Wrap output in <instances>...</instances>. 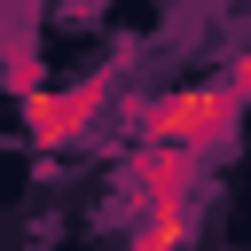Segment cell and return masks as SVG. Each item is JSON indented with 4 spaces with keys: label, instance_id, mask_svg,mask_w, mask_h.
<instances>
[{
    "label": "cell",
    "instance_id": "1",
    "mask_svg": "<svg viewBox=\"0 0 251 251\" xmlns=\"http://www.w3.org/2000/svg\"><path fill=\"white\" fill-rule=\"evenodd\" d=\"M235 110H243V94H235L227 78H212V86H180V94H165V102L141 110V141L165 149V157L220 149V141L235 133Z\"/></svg>",
    "mask_w": 251,
    "mask_h": 251
},
{
    "label": "cell",
    "instance_id": "2",
    "mask_svg": "<svg viewBox=\"0 0 251 251\" xmlns=\"http://www.w3.org/2000/svg\"><path fill=\"white\" fill-rule=\"evenodd\" d=\"M102 94H110V78H78V86H63V94L31 86V94H24V126H31V141H39V149L78 141V133H86V118L102 110Z\"/></svg>",
    "mask_w": 251,
    "mask_h": 251
},
{
    "label": "cell",
    "instance_id": "3",
    "mask_svg": "<svg viewBox=\"0 0 251 251\" xmlns=\"http://www.w3.org/2000/svg\"><path fill=\"white\" fill-rule=\"evenodd\" d=\"M227 86H235V94H251V55H243V63L227 71Z\"/></svg>",
    "mask_w": 251,
    "mask_h": 251
}]
</instances>
